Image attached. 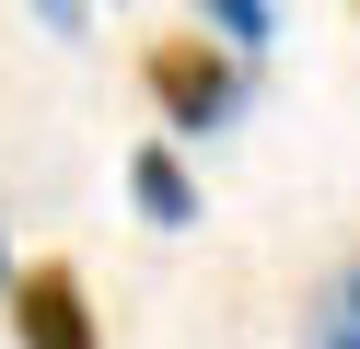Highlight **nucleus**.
I'll return each instance as SVG.
<instances>
[{"mask_svg": "<svg viewBox=\"0 0 360 349\" xmlns=\"http://www.w3.org/2000/svg\"><path fill=\"white\" fill-rule=\"evenodd\" d=\"M128 198H140L151 233H186V221H198V175H186V152H174V140H140V152H128Z\"/></svg>", "mask_w": 360, "mask_h": 349, "instance_id": "obj_3", "label": "nucleus"}, {"mask_svg": "<svg viewBox=\"0 0 360 349\" xmlns=\"http://www.w3.org/2000/svg\"><path fill=\"white\" fill-rule=\"evenodd\" d=\"M198 23H210V47H233V59H256V47L279 35V0H198Z\"/></svg>", "mask_w": 360, "mask_h": 349, "instance_id": "obj_5", "label": "nucleus"}, {"mask_svg": "<svg viewBox=\"0 0 360 349\" xmlns=\"http://www.w3.org/2000/svg\"><path fill=\"white\" fill-rule=\"evenodd\" d=\"M302 349H360V256L326 268V291L302 302Z\"/></svg>", "mask_w": 360, "mask_h": 349, "instance_id": "obj_4", "label": "nucleus"}, {"mask_svg": "<svg viewBox=\"0 0 360 349\" xmlns=\"http://www.w3.org/2000/svg\"><path fill=\"white\" fill-rule=\"evenodd\" d=\"M0 279H12V233H0Z\"/></svg>", "mask_w": 360, "mask_h": 349, "instance_id": "obj_7", "label": "nucleus"}, {"mask_svg": "<svg viewBox=\"0 0 360 349\" xmlns=\"http://www.w3.org/2000/svg\"><path fill=\"white\" fill-rule=\"evenodd\" d=\"M35 23L47 35H82V0H35Z\"/></svg>", "mask_w": 360, "mask_h": 349, "instance_id": "obj_6", "label": "nucleus"}, {"mask_svg": "<svg viewBox=\"0 0 360 349\" xmlns=\"http://www.w3.org/2000/svg\"><path fill=\"white\" fill-rule=\"evenodd\" d=\"M0 314H12V349H105V314L70 256H24L0 279Z\"/></svg>", "mask_w": 360, "mask_h": 349, "instance_id": "obj_2", "label": "nucleus"}, {"mask_svg": "<svg viewBox=\"0 0 360 349\" xmlns=\"http://www.w3.org/2000/svg\"><path fill=\"white\" fill-rule=\"evenodd\" d=\"M140 82H151V116H163L174 140H210V128H233V116H244L256 70H244L233 47H210V35H163V47L140 59Z\"/></svg>", "mask_w": 360, "mask_h": 349, "instance_id": "obj_1", "label": "nucleus"}]
</instances>
